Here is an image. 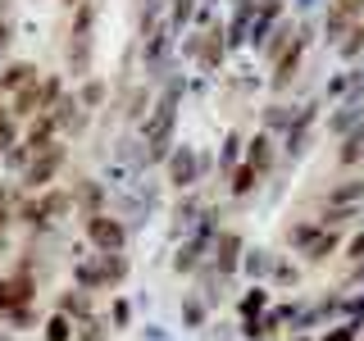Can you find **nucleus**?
<instances>
[{
  "label": "nucleus",
  "mask_w": 364,
  "mask_h": 341,
  "mask_svg": "<svg viewBox=\"0 0 364 341\" xmlns=\"http://www.w3.org/2000/svg\"><path fill=\"white\" fill-rule=\"evenodd\" d=\"M182 77H168L159 87L151 114L141 119V146H146V164H164L168 151L178 146V109H182Z\"/></svg>",
  "instance_id": "obj_1"
},
{
  "label": "nucleus",
  "mask_w": 364,
  "mask_h": 341,
  "mask_svg": "<svg viewBox=\"0 0 364 341\" xmlns=\"http://www.w3.org/2000/svg\"><path fill=\"white\" fill-rule=\"evenodd\" d=\"M68 214H77L73 210V191L68 187H46V191H23V200H18V223L28 227L32 237H46V232H55Z\"/></svg>",
  "instance_id": "obj_2"
},
{
  "label": "nucleus",
  "mask_w": 364,
  "mask_h": 341,
  "mask_svg": "<svg viewBox=\"0 0 364 341\" xmlns=\"http://www.w3.org/2000/svg\"><path fill=\"white\" fill-rule=\"evenodd\" d=\"M64 64L73 73V82H87L91 77V64H96V5L82 0L73 5V28H68V41H64Z\"/></svg>",
  "instance_id": "obj_3"
},
{
  "label": "nucleus",
  "mask_w": 364,
  "mask_h": 341,
  "mask_svg": "<svg viewBox=\"0 0 364 341\" xmlns=\"http://www.w3.org/2000/svg\"><path fill=\"white\" fill-rule=\"evenodd\" d=\"M60 100H64V77L60 73H41L37 82H28L23 91L9 96V109H14L18 123H32L37 114H50Z\"/></svg>",
  "instance_id": "obj_4"
},
{
  "label": "nucleus",
  "mask_w": 364,
  "mask_h": 341,
  "mask_svg": "<svg viewBox=\"0 0 364 341\" xmlns=\"http://www.w3.org/2000/svg\"><path fill=\"white\" fill-rule=\"evenodd\" d=\"M128 232L132 227L119 219L114 210H100V214H87L82 219V237L91 250H105V255H123L128 250Z\"/></svg>",
  "instance_id": "obj_5"
},
{
  "label": "nucleus",
  "mask_w": 364,
  "mask_h": 341,
  "mask_svg": "<svg viewBox=\"0 0 364 341\" xmlns=\"http://www.w3.org/2000/svg\"><path fill=\"white\" fill-rule=\"evenodd\" d=\"M187 60L200 64V73H214L223 60H228V28L223 23H210V28H191L187 45H182Z\"/></svg>",
  "instance_id": "obj_6"
},
{
  "label": "nucleus",
  "mask_w": 364,
  "mask_h": 341,
  "mask_svg": "<svg viewBox=\"0 0 364 341\" xmlns=\"http://www.w3.org/2000/svg\"><path fill=\"white\" fill-rule=\"evenodd\" d=\"M173 23H168V14L155 23V28H146L141 32V68H146V77H164V68L168 60H173Z\"/></svg>",
  "instance_id": "obj_7"
},
{
  "label": "nucleus",
  "mask_w": 364,
  "mask_h": 341,
  "mask_svg": "<svg viewBox=\"0 0 364 341\" xmlns=\"http://www.w3.org/2000/svg\"><path fill=\"white\" fill-rule=\"evenodd\" d=\"M64 164H68V146H50V151H41V155H32V164L18 173V187L23 191H46V187H55L64 173Z\"/></svg>",
  "instance_id": "obj_8"
},
{
  "label": "nucleus",
  "mask_w": 364,
  "mask_h": 341,
  "mask_svg": "<svg viewBox=\"0 0 364 341\" xmlns=\"http://www.w3.org/2000/svg\"><path fill=\"white\" fill-rule=\"evenodd\" d=\"M310 41H314V28L310 23H301V32H296V41L287 45V50L278 55V60H273V73H269V87L278 91H287L291 82H296V73H301V64H305V50H310Z\"/></svg>",
  "instance_id": "obj_9"
},
{
  "label": "nucleus",
  "mask_w": 364,
  "mask_h": 341,
  "mask_svg": "<svg viewBox=\"0 0 364 341\" xmlns=\"http://www.w3.org/2000/svg\"><path fill=\"white\" fill-rule=\"evenodd\" d=\"M205 178V159L196 155V146H173L164 159V182L173 191H191Z\"/></svg>",
  "instance_id": "obj_10"
},
{
  "label": "nucleus",
  "mask_w": 364,
  "mask_h": 341,
  "mask_svg": "<svg viewBox=\"0 0 364 341\" xmlns=\"http://www.w3.org/2000/svg\"><path fill=\"white\" fill-rule=\"evenodd\" d=\"M68 191H73V210H77V219H87V214H100V210H109V187H105V178H73L68 182Z\"/></svg>",
  "instance_id": "obj_11"
},
{
  "label": "nucleus",
  "mask_w": 364,
  "mask_h": 341,
  "mask_svg": "<svg viewBox=\"0 0 364 341\" xmlns=\"http://www.w3.org/2000/svg\"><path fill=\"white\" fill-rule=\"evenodd\" d=\"M355 23H364V0H328V9H323V37L328 41H341Z\"/></svg>",
  "instance_id": "obj_12"
},
{
  "label": "nucleus",
  "mask_w": 364,
  "mask_h": 341,
  "mask_svg": "<svg viewBox=\"0 0 364 341\" xmlns=\"http://www.w3.org/2000/svg\"><path fill=\"white\" fill-rule=\"evenodd\" d=\"M242 259H246V242H242V232L223 227L219 242H214V250H210V269H214V273H223V278H232V273L242 269Z\"/></svg>",
  "instance_id": "obj_13"
},
{
  "label": "nucleus",
  "mask_w": 364,
  "mask_h": 341,
  "mask_svg": "<svg viewBox=\"0 0 364 341\" xmlns=\"http://www.w3.org/2000/svg\"><path fill=\"white\" fill-rule=\"evenodd\" d=\"M60 123H55V114H37V119L23 128V146H28L32 155H41V151H50V146H60Z\"/></svg>",
  "instance_id": "obj_14"
},
{
  "label": "nucleus",
  "mask_w": 364,
  "mask_h": 341,
  "mask_svg": "<svg viewBox=\"0 0 364 341\" xmlns=\"http://www.w3.org/2000/svg\"><path fill=\"white\" fill-rule=\"evenodd\" d=\"M364 205V178H341L323 191V210H360Z\"/></svg>",
  "instance_id": "obj_15"
},
{
  "label": "nucleus",
  "mask_w": 364,
  "mask_h": 341,
  "mask_svg": "<svg viewBox=\"0 0 364 341\" xmlns=\"http://www.w3.org/2000/svg\"><path fill=\"white\" fill-rule=\"evenodd\" d=\"M364 123V96H350V100H341V105L328 114V132L333 136H350Z\"/></svg>",
  "instance_id": "obj_16"
},
{
  "label": "nucleus",
  "mask_w": 364,
  "mask_h": 341,
  "mask_svg": "<svg viewBox=\"0 0 364 341\" xmlns=\"http://www.w3.org/2000/svg\"><path fill=\"white\" fill-rule=\"evenodd\" d=\"M37 77H41V68L32 64V60H9L5 68H0V96L9 100L14 91H23L28 82H37Z\"/></svg>",
  "instance_id": "obj_17"
},
{
  "label": "nucleus",
  "mask_w": 364,
  "mask_h": 341,
  "mask_svg": "<svg viewBox=\"0 0 364 341\" xmlns=\"http://www.w3.org/2000/svg\"><path fill=\"white\" fill-rule=\"evenodd\" d=\"M273 159H278V141H273V132L259 128V132L246 141V164H250V168H259V173L269 178V173H273Z\"/></svg>",
  "instance_id": "obj_18"
},
{
  "label": "nucleus",
  "mask_w": 364,
  "mask_h": 341,
  "mask_svg": "<svg viewBox=\"0 0 364 341\" xmlns=\"http://www.w3.org/2000/svg\"><path fill=\"white\" fill-rule=\"evenodd\" d=\"M282 23V0H259V9H255V23H250V45H264L269 41V32Z\"/></svg>",
  "instance_id": "obj_19"
},
{
  "label": "nucleus",
  "mask_w": 364,
  "mask_h": 341,
  "mask_svg": "<svg viewBox=\"0 0 364 341\" xmlns=\"http://www.w3.org/2000/svg\"><path fill=\"white\" fill-rule=\"evenodd\" d=\"M259 182H264V173H259V168H250L246 159H242V164L228 173V196H232V200H246V196H255Z\"/></svg>",
  "instance_id": "obj_20"
},
{
  "label": "nucleus",
  "mask_w": 364,
  "mask_h": 341,
  "mask_svg": "<svg viewBox=\"0 0 364 341\" xmlns=\"http://www.w3.org/2000/svg\"><path fill=\"white\" fill-rule=\"evenodd\" d=\"M55 310L82 323V318H91V291H87V287H77V282H73L68 291H60V301H55Z\"/></svg>",
  "instance_id": "obj_21"
},
{
  "label": "nucleus",
  "mask_w": 364,
  "mask_h": 341,
  "mask_svg": "<svg viewBox=\"0 0 364 341\" xmlns=\"http://www.w3.org/2000/svg\"><path fill=\"white\" fill-rule=\"evenodd\" d=\"M296 32H301V23H291V18H282V23H278V28H273V32H269V41H264V45H259V55H264V60L273 64V60H278V55H282V50H287V45L296 41Z\"/></svg>",
  "instance_id": "obj_22"
},
{
  "label": "nucleus",
  "mask_w": 364,
  "mask_h": 341,
  "mask_svg": "<svg viewBox=\"0 0 364 341\" xmlns=\"http://www.w3.org/2000/svg\"><path fill=\"white\" fill-rule=\"evenodd\" d=\"M337 246H341V227H318V237H314V242L301 250V255L310 259V264H323V259L333 255Z\"/></svg>",
  "instance_id": "obj_23"
},
{
  "label": "nucleus",
  "mask_w": 364,
  "mask_h": 341,
  "mask_svg": "<svg viewBox=\"0 0 364 341\" xmlns=\"http://www.w3.org/2000/svg\"><path fill=\"white\" fill-rule=\"evenodd\" d=\"M318 227H323L318 219H301V223H287V227H282V242H287L291 250H305V246H310L314 237H318Z\"/></svg>",
  "instance_id": "obj_24"
},
{
  "label": "nucleus",
  "mask_w": 364,
  "mask_h": 341,
  "mask_svg": "<svg viewBox=\"0 0 364 341\" xmlns=\"http://www.w3.org/2000/svg\"><path fill=\"white\" fill-rule=\"evenodd\" d=\"M337 60H346V64H364V23H355V28H350L346 37L337 41Z\"/></svg>",
  "instance_id": "obj_25"
},
{
  "label": "nucleus",
  "mask_w": 364,
  "mask_h": 341,
  "mask_svg": "<svg viewBox=\"0 0 364 341\" xmlns=\"http://www.w3.org/2000/svg\"><path fill=\"white\" fill-rule=\"evenodd\" d=\"M296 114H301V105H282V100H273V105L264 109V132H287L296 123Z\"/></svg>",
  "instance_id": "obj_26"
},
{
  "label": "nucleus",
  "mask_w": 364,
  "mask_h": 341,
  "mask_svg": "<svg viewBox=\"0 0 364 341\" xmlns=\"http://www.w3.org/2000/svg\"><path fill=\"white\" fill-rule=\"evenodd\" d=\"M18 200H23V187H0V237H9V227L18 223Z\"/></svg>",
  "instance_id": "obj_27"
},
{
  "label": "nucleus",
  "mask_w": 364,
  "mask_h": 341,
  "mask_svg": "<svg viewBox=\"0 0 364 341\" xmlns=\"http://www.w3.org/2000/svg\"><path fill=\"white\" fill-rule=\"evenodd\" d=\"M105 96H109L105 77H87V82H77V100H82V109H91V114L105 105Z\"/></svg>",
  "instance_id": "obj_28"
},
{
  "label": "nucleus",
  "mask_w": 364,
  "mask_h": 341,
  "mask_svg": "<svg viewBox=\"0 0 364 341\" xmlns=\"http://www.w3.org/2000/svg\"><path fill=\"white\" fill-rule=\"evenodd\" d=\"M242 146H246V141H242V132H228V136H223V151H219V168H223V173H232V168L246 159Z\"/></svg>",
  "instance_id": "obj_29"
},
{
  "label": "nucleus",
  "mask_w": 364,
  "mask_h": 341,
  "mask_svg": "<svg viewBox=\"0 0 364 341\" xmlns=\"http://www.w3.org/2000/svg\"><path fill=\"white\" fill-rule=\"evenodd\" d=\"M73 337H77V318H68L60 310L46 318V341H73Z\"/></svg>",
  "instance_id": "obj_30"
},
{
  "label": "nucleus",
  "mask_w": 364,
  "mask_h": 341,
  "mask_svg": "<svg viewBox=\"0 0 364 341\" xmlns=\"http://www.w3.org/2000/svg\"><path fill=\"white\" fill-rule=\"evenodd\" d=\"M273 259H278V255H269V250H246V259H242V269L250 273V278H269V273H273Z\"/></svg>",
  "instance_id": "obj_31"
},
{
  "label": "nucleus",
  "mask_w": 364,
  "mask_h": 341,
  "mask_svg": "<svg viewBox=\"0 0 364 341\" xmlns=\"http://www.w3.org/2000/svg\"><path fill=\"white\" fill-rule=\"evenodd\" d=\"M196 5L200 0H168V23H173L178 32H187L191 18H196Z\"/></svg>",
  "instance_id": "obj_32"
},
{
  "label": "nucleus",
  "mask_w": 364,
  "mask_h": 341,
  "mask_svg": "<svg viewBox=\"0 0 364 341\" xmlns=\"http://www.w3.org/2000/svg\"><path fill=\"white\" fill-rule=\"evenodd\" d=\"M269 305V287H250L242 296V318H259V310Z\"/></svg>",
  "instance_id": "obj_33"
},
{
  "label": "nucleus",
  "mask_w": 364,
  "mask_h": 341,
  "mask_svg": "<svg viewBox=\"0 0 364 341\" xmlns=\"http://www.w3.org/2000/svg\"><path fill=\"white\" fill-rule=\"evenodd\" d=\"M77 341H105V323H100L96 314L82 318V323H77Z\"/></svg>",
  "instance_id": "obj_34"
},
{
  "label": "nucleus",
  "mask_w": 364,
  "mask_h": 341,
  "mask_svg": "<svg viewBox=\"0 0 364 341\" xmlns=\"http://www.w3.org/2000/svg\"><path fill=\"white\" fill-rule=\"evenodd\" d=\"M182 318H187L191 328L205 323V301H200V296H187V301H182Z\"/></svg>",
  "instance_id": "obj_35"
},
{
  "label": "nucleus",
  "mask_w": 364,
  "mask_h": 341,
  "mask_svg": "<svg viewBox=\"0 0 364 341\" xmlns=\"http://www.w3.org/2000/svg\"><path fill=\"white\" fill-rule=\"evenodd\" d=\"M296 278H301L296 264H287V259H273V282H278V287H296Z\"/></svg>",
  "instance_id": "obj_36"
},
{
  "label": "nucleus",
  "mask_w": 364,
  "mask_h": 341,
  "mask_svg": "<svg viewBox=\"0 0 364 341\" xmlns=\"http://www.w3.org/2000/svg\"><path fill=\"white\" fill-rule=\"evenodd\" d=\"M9 45H14V23H9L5 14H0V55H5Z\"/></svg>",
  "instance_id": "obj_37"
},
{
  "label": "nucleus",
  "mask_w": 364,
  "mask_h": 341,
  "mask_svg": "<svg viewBox=\"0 0 364 341\" xmlns=\"http://www.w3.org/2000/svg\"><path fill=\"white\" fill-rule=\"evenodd\" d=\"M355 328H360V323H341V328H333L323 341H355Z\"/></svg>",
  "instance_id": "obj_38"
},
{
  "label": "nucleus",
  "mask_w": 364,
  "mask_h": 341,
  "mask_svg": "<svg viewBox=\"0 0 364 341\" xmlns=\"http://www.w3.org/2000/svg\"><path fill=\"white\" fill-rule=\"evenodd\" d=\"M350 96H364V64L350 68ZM350 96H346V100H350Z\"/></svg>",
  "instance_id": "obj_39"
},
{
  "label": "nucleus",
  "mask_w": 364,
  "mask_h": 341,
  "mask_svg": "<svg viewBox=\"0 0 364 341\" xmlns=\"http://www.w3.org/2000/svg\"><path fill=\"white\" fill-rule=\"evenodd\" d=\"M114 323H119V328L128 323V301H114Z\"/></svg>",
  "instance_id": "obj_40"
},
{
  "label": "nucleus",
  "mask_w": 364,
  "mask_h": 341,
  "mask_svg": "<svg viewBox=\"0 0 364 341\" xmlns=\"http://www.w3.org/2000/svg\"><path fill=\"white\" fill-rule=\"evenodd\" d=\"M296 5H301V9H310V5H318V0H296Z\"/></svg>",
  "instance_id": "obj_41"
},
{
  "label": "nucleus",
  "mask_w": 364,
  "mask_h": 341,
  "mask_svg": "<svg viewBox=\"0 0 364 341\" xmlns=\"http://www.w3.org/2000/svg\"><path fill=\"white\" fill-rule=\"evenodd\" d=\"M0 255H9V242H5V237H0Z\"/></svg>",
  "instance_id": "obj_42"
},
{
  "label": "nucleus",
  "mask_w": 364,
  "mask_h": 341,
  "mask_svg": "<svg viewBox=\"0 0 364 341\" xmlns=\"http://www.w3.org/2000/svg\"><path fill=\"white\" fill-rule=\"evenodd\" d=\"M64 5H82V0H64Z\"/></svg>",
  "instance_id": "obj_43"
}]
</instances>
